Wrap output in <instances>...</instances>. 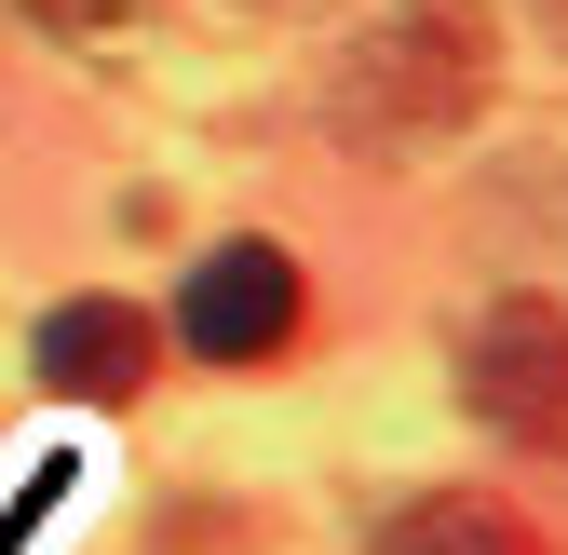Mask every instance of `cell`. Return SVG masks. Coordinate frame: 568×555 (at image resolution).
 Masks as SVG:
<instances>
[{"label":"cell","mask_w":568,"mask_h":555,"mask_svg":"<svg viewBox=\"0 0 568 555\" xmlns=\"http://www.w3.org/2000/svg\"><path fill=\"white\" fill-rule=\"evenodd\" d=\"M150 366H163V325L135 312V299H54V312H41V380H54V393L135 406Z\"/></svg>","instance_id":"obj_4"},{"label":"cell","mask_w":568,"mask_h":555,"mask_svg":"<svg viewBox=\"0 0 568 555\" xmlns=\"http://www.w3.org/2000/svg\"><path fill=\"white\" fill-rule=\"evenodd\" d=\"M176 339L203 366H271L284 339H298V258L284 244H217V258H190V285H176Z\"/></svg>","instance_id":"obj_3"},{"label":"cell","mask_w":568,"mask_h":555,"mask_svg":"<svg viewBox=\"0 0 568 555\" xmlns=\"http://www.w3.org/2000/svg\"><path fill=\"white\" fill-rule=\"evenodd\" d=\"M366 555H541V528L515 502H487V488H419Z\"/></svg>","instance_id":"obj_5"},{"label":"cell","mask_w":568,"mask_h":555,"mask_svg":"<svg viewBox=\"0 0 568 555\" xmlns=\"http://www.w3.org/2000/svg\"><path fill=\"white\" fill-rule=\"evenodd\" d=\"M474 95H487V14L474 0H393L338 68V135L406 150V135H447Z\"/></svg>","instance_id":"obj_1"},{"label":"cell","mask_w":568,"mask_h":555,"mask_svg":"<svg viewBox=\"0 0 568 555\" xmlns=\"http://www.w3.org/2000/svg\"><path fill=\"white\" fill-rule=\"evenodd\" d=\"M28 14H41L54 41H95V28H135V14H150V0H28Z\"/></svg>","instance_id":"obj_6"},{"label":"cell","mask_w":568,"mask_h":555,"mask_svg":"<svg viewBox=\"0 0 568 555\" xmlns=\"http://www.w3.org/2000/svg\"><path fill=\"white\" fill-rule=\"evenodd\" d=\"M460 393L487 434L515 447H568V312L555 299H487L460 339Z\"/></svg>","instance_id":"obj_2"}]
</instances>
